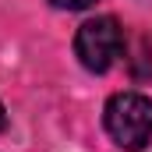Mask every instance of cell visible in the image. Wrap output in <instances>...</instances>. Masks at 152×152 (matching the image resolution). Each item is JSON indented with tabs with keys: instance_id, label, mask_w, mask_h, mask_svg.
Segmentation results:
<instances>
[{
	"instance_id": "obj_2",
	"label": "cell",
	"mask_w": 152,
	"mask_h": 152,
	"mask_svg": "<svg viewBox=\"0 0 152 152\" xmlns=\"http://www.w3.org/2000/svg\"><path fill=\"white\" fill-rule=\"evenodd\" d=\"M124 50V28L117 25V18H92L78 28L75 36V53L88 71H106L113 67L117 57Z\"/></svg>"
},
{
	"instance_id": "obj_4",
	"label": "cell",
	"mask_w": 152,
	"mask_h": 152,
	"mask_svg": "<svg viewBox=\"0 0 152 152\" xmlns=\"http://www.w3.org/2000/svg\"><path fill=\"white\" fill-rule=\"evenodd\" d=\"M7 127V113H4V103H0V131Z\"/></svg>"
},
{
	"instance_id": "obj_3",
	"label": "cell",
	"mask_w": 152,
	"mask_h": 152,
	"mask_svg": "<svg viewBox=\"0 0 152 152\" xmlns=\"http://www.w3.org/2000/svg\"><path fill=\"white\" fill-rule=\"evenodd\" d=\"M57 7H67V11H81V7H88V4H96V0H53Z\"/></svg>"
},
{
	"instance_id": "obj_1",
	"label": "cell",
	"mask_w": 152,
	"mask_h": 152,
	"mask_svg": "<svg viewBox=\"0 0 152 152\" xmlns=\"http://www.w3.org/2000/svg\"><path fill=\"white\" fill-rule=\"evenodd\" d=\"M103 120L110 138L127 152H142L152 142V99L142 92H117L106 103Z\"/></svg>"
}]
</instances>
